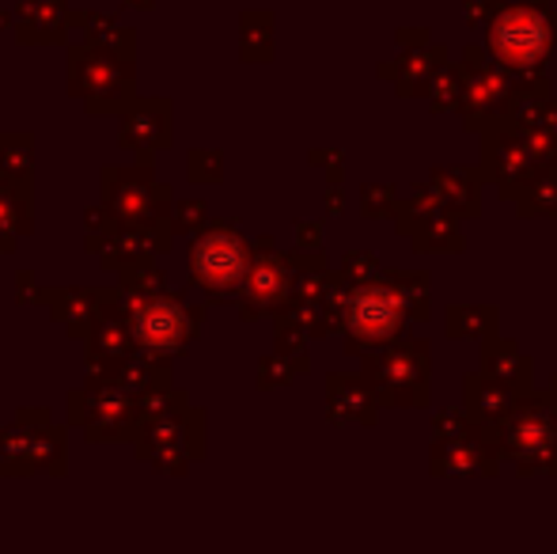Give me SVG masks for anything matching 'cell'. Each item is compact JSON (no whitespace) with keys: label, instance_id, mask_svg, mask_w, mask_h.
I'll return each instance as SVG.
<instances>
[{"label":"cell","instance_id":"cell-6","mask_svg":"<svg viewBox=\"0 0 557 554\" xmlns=\"http://www.w3.org/2000/svg\"><path fill=\"white\" fill-rule=\"evenodd\" d=\"M168 137V119H163V103H145L133 119H125L122 140L133 148H160V140Z\"/></svg>","mask_w":557,"mask_h":554},{"label":"cell","instance_id":"cell-1","mask_svg":"<svg viewBox=\"0 0 557 554\" xmlns=\"http://www.w3.org/2000/svg\"><path fill=\"white\" fill-rule=\"evenodd\" d=\"M129 334L148 354H175L190 342L194 319L171 296H140L129 311Z\"/></svg>","mask_w":557,"mask_h":554},{"label":"cell","instance_id":"cell-5","mask_svg":"<svg viewBox=\"0 0 557 554\" xmlns=\"http://www.w3.org/2000/svg\"><path fill=\"white\" fill-rule=\"evenodd\" d=\"M61 23H65V4L61 0H20V35L30 38V42L58 38Z\"/></svg>","mask_w":557,"mask_h":554},{"label":"cell","instance_id":"cell-4","mask_svg":"<svg viewBox=\"0 0 557 554\" xmlns=\"http://www.w3.org/2000/svg\"><path fill=\"white\" fill-rule=\"evenodd\" d=\"M111 213L122 217L125 224H152V217L160 213L163 190L140 171H111Z\"/></svg>","mask_w":557,"mask_h":554},{"label":"cell","instance_id":"cell-7","mask_svg":"<svg viewBox=\"0 0 557 554\" xmlns=\"http://www.w3.org/2000/svg\"><path fill=\"white\" fill-rule=\"evenodd\" d=\"M20 224L27 229V206H20V201L0 194V236H15Z\"/></svg>","mask_w":557,"mask_h":554},{"label":"cell","instance_id":"cell-2","mask_svg":"<svg viewBox=\"0 0 557 554\" xmlns=\"http://www.w3.org/2000/svg\"><path fill=\"white\" fill-rule=\"evenodd\" d=\"M73 65H84V81H76L81 84L76 91L88 99L91 111H107V107H117L129 96V53H114L111 46H88V50L73 53Z\"/></svg>","mask_w":557,"mask_h":554},{"label":"cell","instance_id":"cell-3","mask_svg":"<svg viewBox=\"0 0 557 554\" xmlns=\"http://www.w3.org/2000/svg\"><path fill=\"white\" fill-rule=\"evenodd\" d=\"M190 267H194V281L206 288H224L232 285L235 278L243 274L247 267V255H243L239 236H227V232H209L194 244L190 255Z\"/></svg>","mask_w":557,"mask_h":554}]
</instances>
